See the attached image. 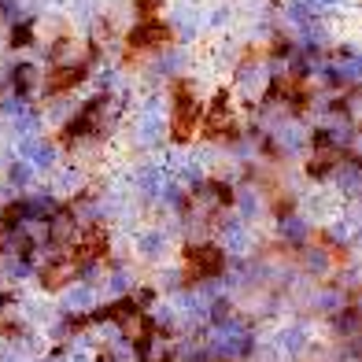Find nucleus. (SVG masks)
Instances as JSON below:
<instances>
[{"label":"nucleus","instance_id":"1","mask_svg":"<svg viewBox=\"0 0 362 362\" xmlns=\"http://www.w3.org/2000/svg\"><path fill=\"white\" fill-rule=\"evenodd\" d=\"M200 104L189 96V89H181L177 86V104H174V122H170V129H174V137L177 141H185V137H192V129H196V122H200Z\"/></svg>","mask_w":362,"mask_h":362},{"label":"nucleus","instance_id":"2","mask_svg":"<svg viewBox=\"0 0 362 362\" xmlns=\"http://www.w3.org/2000/svg\"><path fill=\"white\" fill-rule=\"evenodd\" d=\"M167 41H170V30L163 26L159 19H152V23H137V26H134V34H129V48H134V52H152V48L167 45Z\"/></svg>","mask_w":362,"mask_h":362},{"label":"nucleus","instance_id":"3","mask_svg":"<svg viewBox=\"0 0 362 362\" xmlns=\"http://www.w3.org/2000/svg\"><path fill=\"white\" fill-rule=\"evenodd\" d=\"M185 270L189 277H211V274H218L222 270V252L218 248H211V244H200V248H192L189 259H185Z\"/></svg>","mask_w":362,"mask_h":362},{"label":"nucleus","instance_id":"4","mask_svg":"<svg viewBox=\"0 0 362 362\" xmlns=\"http://www.w3.org/2000/svg\"><path fill=\"white\" fill-rule=\"evenodd\" d=\"M81 78H86V63H71V67H56L52 74H48V86H45V93H63V89H74Z\"/></svg>","mask_w":362,"mask_h":362},{"label":"nucleus","instance_id":"5","mask_svg":"<svg viewBox=\"0 0 362 362\" xmlns=\"http://www.w3.org/2000/svg\"><path fill=\"white\" fill-rule=\"evenodd\" d=\"M337 159H340V152L333 144H325V137H318V152L310 156V174H325V170H333L337 167Z\"/></svg>","mask_w":362,"mask_h":362}]
</instances>
